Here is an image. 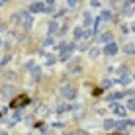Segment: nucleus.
<instances>
[{
    "mask_svg": "<svg viewBox=\"0 0 135 135\" xmlns=\"http://www.w3.org/2000/svg\"><path fill=\"white\" fill-rule=\"evenodd\" d=\"M61 94L65 96V98H69V100H73L74 96H76V90H74L73 86H63L61 88Z\"/></svg>",
    "mask_w": 135,
    "mask_h": 135,
    "instance_id": "nucleus-1",
    "label": "nucleus"
},
{
    "mask_svg": "<svg viewBox=\"0 0 135 135\" xmlns=\"http://www.w3.org/2000/svg\"><path fill=\"white\" fill-rule=\"evenodd\" d=\"M114 112L118 115H125V108H123V106H114Z\"/></svg>",
    "mask_w": 135,
    "mask_h": 135,
    "instance_id": "nucleus-2",
    "label": "nucleus"
},
{
    "mask_svg": "<svg viewBox=\"0 0 135 135\" xmlns=\"http://www.w3.org/2000/svg\"><path fill=\"white\" fill-rule=\"evenodd\" d=\"M106 53H108V55H114V53H115V45H110V47H106Z\"/></svg>",
    "mask_w": 135,
    "mask_h": 135,
    "instance_id": "nucleus-3",
    "label": "nucleus"
},
{
    "mask_svg": "<svg viewBox=\"0 0 135 135\" xmlns=\"http://www.w3.org/2000/svg\"><path fill=\"white\" fill-rule=\"evenodd\" d=\"M104 125H106L108 129H112V127H115L118 123H115V122H110V119H108V122H104Z\"/></svg>",
    "mask_w": 135,
    "mask_h": 135,
    "instance_id": "nucleus-4",
    "label": "nucleus"
},
{
    "mask_svg": "<svg viewBox=\"0 0 135 135\" xmlns=\"http://www.w3.org/2000/svg\"><path fill=\"white\" fill-rule=\"evenodd\" d=\"M2 92H4V96H10V94H12V86H4Z\"/></svg>",
    "mask_w": 135,
    "mask_h": 135,
    "instance_id": "nucleus-5",
    "label": "nucleus"
},
{
    "mask_svg": "<svg viewBox=\"0 0 135 135\" xmlns=\"http://www.w3.org/2000/svg\"><path fill=\"white\" fill-rule=\"evenodd\" d=\"M119 82H122V84H127V82H129V76H122V78H119Z\"/></svg>",
    "mask_w": 135,
    "mask_h": 135,
    "instance_id": "nucleus-6",
    "label": "nucleus"
},
{
    "mask_svg": "<svg viewBox=\"0 0 135 135\" xmlns=\"http://www.w3.org/2000/svg\"><path fill=\"white\" fill-rule=\"evenodd\" d=\"M127 51L129 53H135V47H127Z\"/></svg>",
    "mask_w": 135,
    "mask_h": 135,
    "instance_id": "nucleus-7",
    "label": "nucleus"
}]
</instances>
